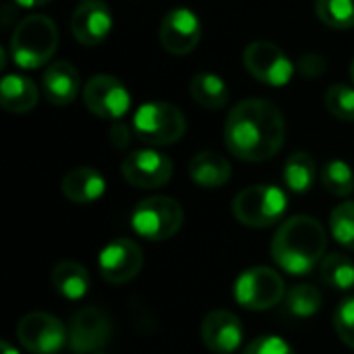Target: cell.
<instances>
[{"label": "cell", "instance_id": "1", "mask_svg": "<svg viewBox=\"0 0 354 354\" xmlns=\"http://www.w3.org/2000/svg\"><path fill=\"white\" fill-rule=\"evenodd\" d=\"M284 139V114L274 102L263 97L239 102L224 124V143L243 162L272 160L282 149Z\"/></svg>", "mask_w": 354, "mask_h": 354}, {"label": "cell", "instance_id": "2", "mask_svg": "<svg viewBox=\"0 0 354 354\" xmlns=\"http://www.w3.org/2000/svg\"><path fill=\"white\" fill-rule=\"evenodd\" d=\"M328 234L319 220L311 216H295L286 220L272 239L274 263L290 276L311 274L326 257Z\"/></svg>", "mask_w": 354, "mask_h": 354}, {"label": "cell", "instance_id": "3", "mask_svg": "<svg viewBox=\"0 0 354 354\" xmlns=\"http://www.w3.org/2000/svg\"><path fill=\"white\" fill-rule=\"evenodd\" d=\"M58 48V27L46 15L21 19L10 37V56L21 68L48 64Z\"/></svg>", "mask_w": 354, "mask_h": 354}, {"label": "cell", "instance_id": "4", "mask_svg": "<svg viewBox=\"0 0 354 354\" xmlns=\"http://www.w3.org/2000/svg\"><path fill=\"white\" fill-rule=\"evenodd\" d=\"M288 209L286 193L276 185H253L243 189L232 201L234 218L249 228H270Z\"/></svg>", "mask_w": 354, "mask_h": 354}, {"label": "cell", "instance_id": "5", "mask_svg": "<svg viewBox=\"0 0 354 354\" xmlns=\"http://www.w3.org/2000/svg\"><path fill=\"white\" fill-rule=\"evenodd\" d=\"M183 222H185L183 205L166 195H156L139 201L131 214L133 232L153 243L172 239L183 228Z\"/></svg>", "mask_w": 354, "mask_h": 354}, {"label": "cell", "instance_id": "6", "mask_svg": "<svg viewBox=\"0 0 354 354\" xmlns=\"http://www.w3.org/2000/svg\"><path fill=\"white\" fill-rule=\"evenodd\" d=\"M135 137L147 145H172L187 131L185 114L168 102H149L137 108L133 116Z\"/></svg>", "mask_w": 354, "mask_h": 354}, {"label": "cell", "instance_id": "7", "mask_svg": "<svg viewBox=\"0 0 354 354\" xmlns=\"http://www.w3.org/2000/svg\"><path fill=\"white\" fill-rule=\"evenodd\" d=\"M234 301L249 311H266L276 307L284 295L286 284L282 276L266 266H255L245 270L234 282Z\"/></svg>", "mask_w": 354, "mask_h": 354}, {"label": "cell", "instance_id": "8", "mask_svg": "<svg viewBox=\"0 0 354 354\" xmlns=\"http://www.w3.org/2000/svg\"><path fill=\"white\" fill-rule=\"evenodd\" d=\"M17 340L31 354H58L68 344L64 324L50 313H27L17 324Z\"/></svg>", "mask_w": 354, "mask_h": 354}, {"label": "cell", "instance_id": "9", "mask_svg": "<svg viewBox=\"0 0 354 354\" xmlns=\"http://www.w3.org/2000/svg\"><path fill=\"white\" fill-rule=\"evenodd\" d=\"M245 68L261 83L270 87L286 85L295 75L292 60L272 41H251L243 54Z\"/></svg>", "mask_w": 354, "mask_h": 354}, {"label": "cell", "instance_id": "10", "mask_svg": "<svg viewBox=\"0 0 354 354\" xmlns=\"http://www.w3.org/2000/svg\"><path fill=\"white\" fill-rule=\"evenodd\" d=\"M112 338V319L100 307H83L68 324V348L73 354H95Z\"/></svg>", "mask_w": 354, "mask_h": 354}, {"label": "cell", "instance_id": "11", "mask_svg": "<svg viewBox=\"0 0 354 354\" xmlns=\"http://www.w3.org/2000/svg\"><path fill=\"white\" fill-rule=\"evenodd\" d=\"M97 270L108 284H127L143 270V249L133 239H114L100 251Z\"/></svg>", "mask_w": 354, "mask_h": 354}, {"label": "cell", "instance_id": "12", "mask_svg": "<svg viewBox=\"0 0 354 354\" xmlns=\"http://www.w3.org/2000/svg\"><path fill=\"white\" fill-rule=\"evenodd\" d=\"M83 102L93 116L106 120H118L131 108L127 87L112 75H93L83 87Z\"/></svg>", "mask_w": 354, "mask_h": 354}, {"label": "cell", "instance_id": "13", "mask_svg": "<svg viewBox=\"0 0 354 354\" xmlns=\"http://www.w3.org/2000/svg\"><path fill=\"white\" fill-rule=\"evenodd\" d=\"M122 176L137 189H160L170 183L174 164L156 149H137L122 160Z\"/></svg>", "mask_w": 354, "mask_h": 354}, {"label": "cell", "instance_id": "14", "mask_svg": "<svg viewBox=\"0 0 354 354\" xmlns=\"http://www.w3.org/2000/svg\"><path fill=\"white\" fill-rule=\"evenodd\" d=\"M201 39V21L189 8L170 10L160 25V44L166 52L183 56L195 50Z\"/></svg>", "mask_w": 354, "mask_h": 354}, {"label": "cell", "instance_id": "15", "mask_svg": "<svg viewBox=\"0 0 354 354\" xmlns=\"http://www.w3.org/2000/svg\"><path fill=\"white\" fill-rule=\"evenodd\" d=\"M243 324L232 311L216 309L201 322V340L214 354L236 353L243 344Z\"/></svg>", "mask_w": 354, "mask_h": 354}, {"label": "cell", "instance_id": "16", "mask_svg": "<svg viewBox=\"0 0 354 354\" xmlns=\"http://www.w3.org/2000/svg\"><path fill=\"white\" fill-rule=\"evenodd\" d=\"M110 29L112 12L102 0H83L71 17V31L75 39L83 46L102 44L108 37Z\"/></svg>", "mask_w": 354, "mask_h": 354}, {"label": "cell", "instance_id": "17", "mask_svg": "<svg viewBox=\"0 0 354 354\" xmlns=\"http://www.w3.org/2000/svg\"><path fill=\"white\" fill-rule=\"evenodd\" d=\"M41 85L48 102L54 106H68L81 91V77L71 62L58 60L48 64L41 77Z\"/></svg>", "mask_w": 354, "mask_h": 354}, {"label": "cell", "instance_id": "18", "mask_svg": "<svg viewBox=\"0 0 354 354\" xmlns=\"http://www.w3.org/2000/svg\"><path fill=\"white\" fill-rule=\"evenodd\" d=\"M60 191L68 201L77 205H89L104 197L106 178L95 168L81 166V168L66 172V176L60 183Z\"/></svg>", "mask_w": 354, "mask_h": 354}, {"label": "cell", "instance_id": "19", "mask_svg": "<svg viewBox=\"0 0 354 354\" xmlns=\"http://www.w3.org/2000/svg\"><path fill=\"white\" fill-rule=\"evenodd\" d=\"M189 176L197 187L220 189L230 180L232 168H230V162L222 153L207 149V151H199L197 156L191 158Z\"/></svg>", "mask_w": 354, "mask_h": 354}, {"label": "cell", "instance_id": "20", "mask_svg": "<svg viewBox=\"0 0 354 354\" xmlns=\"http://www.w3.org/2000/svg\"><path fill=\"white\" fill-rule=\"evenodd\" d=\"M50 280H52L54 290L62 299L73 301V303L85 299L87 292H89V286H91L87 270L77 261H60V263H56L52 274H50Z\"/></svg>", "mask_w": 354, "mask_h": 354}, {"label": "cell", "instance_id": "21", "mask_svg": "<svg viewBox=\"0 0 354 354\" xmlns=\"http://www.w3.org/2000/svg\"><path fill=\"white\" fill-rule=\"evenodd\" d=\"M37 104V87L21 75H6L0 83V106L12 114H25Z\"/></svg>", "mask_w": 354, "mask_h": 354}, {"label": "cell", "instance_id": "22", "mask_svg": "<svg viewBox=\"0 0 354 354\" xmlns=\"http://www.w3.org/2000/svg\"><path fill=\"white\" fill-rule=\"evenodd\" d=\"M282 178L286 189L292 193L305 195L311 191L317 178V164L307 151H295L292 156L286 158L284 168H282Z\"/></svg>", "mask_w": 354, "mask_h": 354}, {"label": "cell", "instance_id": "23", "mask_svg": "<svg viewBox=\"0 0 354 354\" xmlns=\"http://www.w3.org/2000/svg\"><path fill=\"white\" fill-rule=\"evenodd\" d=\"M189 91H191V97L199 106H203L207 110H220L230 100L226 83L222 81V77H218L214 73H199V75H195L191 79Z\"/></svg>", "mask_w": 354, "mask_h": 354}, {"label": "cell", "instance_id": "24", "mask_svg": "<svg viewBox=\"0 0 354 354\" xmlns=\"http://www.w3.org/2000/svg\"><path fill=\"white\" fill-rule=\"evenodd\" d=\"M319 276L326 286L348 292L354 288V261L344 253H328L319 263Z\"/></svg>", "mask_w": 354, "mask_h": 354}, {"label": "cell", "instance_id": "25", "mask_svg": "<svg viewBox=\"0 0 354 354\" xmlns=\"http://www.w3.org/2000/svg\"><path fill=\"white\" fill-rule=\"evenodd\" d=\"M322 185L334 197H348L354 191L353 168L342 160H330L322 168Z\"/></svg>", "mask_w": 354, "mask_h": 354}, {"label": "cell", "instance_id": "26", "mask_svg": "<svg viewBox=\"0 0 354 354\" xmlns=\"http://www.w3.org/2000/svg\"><path fill=\"white\" fill-rule=\"evenodd\" d=\"M324 305L322 292L311 284H299L286 295V309L299 319H309L319 313Z\"/></svg>", "mask_w": 354, "mask_h": 354}, {"label": "cell", "instance_id": "27", "mask_svg": "<svg viewBox=\"0 0 354 354\" xmlns=\"http://www.w3.org/2000/svg\"><path fill=\"white\" fill-rule=\"evenodd\" d=\"M317 19L338 31L354 27V0H315Z\"/></svg>", "mask_w": 354, "mask_h": 354}, {"label": "cell", "instance_id": "28", "mask_svg": "<svg viewBox=\"0 0 354 354\" xmlns=\"http://www.w3.org/2000/svg\"><path fill=\"white\" fill-rule=\"evenodd\" d=\"M330 230L338 245L354 251V201H344L332 209Z\"/></svg>", "mask_w": 354, "mask_h": 354}, {"label": "cell", "instance_id": "29", "mask_svg": "<svg viewBox=\"0 0 354 354\" xmlns=\"http://www.w3.org/2000/svg\"><path fill=\"white\" fill-rule=\"evenodd\" d=\"M328 112L344 122H354V87L346 83H334L326 91Z\"/></svg>", "mask_w": 354, "mask_h": 354}, {"label": "cell", "instance_id": "30", "mask_svg": "<svg viewBox=\"0 0 354 354\" xmlns=\"http://www.w3.org/2000/svg\"><path fill=\"white\" fill-rule=\"evenodd\" d=\"M334 328L338 338L354 351V297L344 299L334 311Z\"/></svg>", "mask_w": 354, "mask_h": 354}, {"label": "cell", "instance_id": "31", "mask_svg": "<svg viewBox=\"0 0 354 354\" xmlns=\"http://www.w3.org/2000/svg\"><path fill=\"white\" fill-rule=\"evenodd\" d=\"M243 354H297L295 348L282 340L280 336L268 334V336H257L255 340L249 342V346L245 348Z\"/></svg>", "mask_w": 354, "mask_h": 354}, {"label": "cell", "instance_id": "32", "mask_svg": "<svg viewBox=\"0 0 354 354\" xmlns=\"http://www.w3.org/2000/svg\"><path fill=\"white\" fill-rule=\"evenodd\" d=\"M299 73L307 79H313V77H322L328 68V60L322 56V54H303L299 58V64H297Z\"/></svg>", "mask_w": 354, "mask_h": 354}, {"label": "cell", "instance_id": "33", "mask_svg": "<svg viewBox=\"0 0 354 354\" xmlns=\"http://www.w3.org/2000/svg\"><path fill=\"white\" fill-rule=\"evenodd\" d=\"M135 131H131L129 124L124 122H114L112 129H110V143L114 149H127L131 145V139H133Z\"/></svg>", "mask_w": 354, "mask_h": 354}, {"label": "cell", "instance_id": "34", "mask_svg": "<svg viewBox=\"0 0 354 354\" xmlns=\"http://www.w3.org/2000/svg\"><path fill=\"white\" fill-rule=\"evenodd\" d=\"M15 2L21 4V6H25V8H33V6H44V4H48L52 0H15Z\"/></svg>", "mask_w": 354, "mask_h": 354}, {"label": "cell", "instance_id": "35", "mask_svg": "<svg viewBox=\"0 0 354 354\" xmlns=\"http://www.w3.org/2000/svg\"><path fill=\"white\" fill-rule=\"evenodd\" d=\"M0 351H2V354H19V351L15 346H10L6 340H0Z\"/></svg>", "mask_w": 354, "mask_h": 354}, {"label": "cell", "instance_id": "36", "mask_svg": "<svg viewBox=\"0 0 354 354\" xmlns=\"http://www.w3.org/2000/svg\"><path fill=\"white\" fill-rule=\"evenodd\" d=\"M351 79H353V83H354V60H353V64H351Z\"/></svg>", "mask_w": 354, "mask_h": 354}, {"label": "cell", "instance_id": "37", "mask_svg": "<svg viewBox=\"0 0 354 354\" xmlns=\"http://www.w3.org/2000/svg\"><path fill=\"white\" fill-rule=\"evenodd\" d=\"M95 354H104V353H95Z\"/></svg>", "mask_w": 354, "mask_h": 354}]
</instances>
